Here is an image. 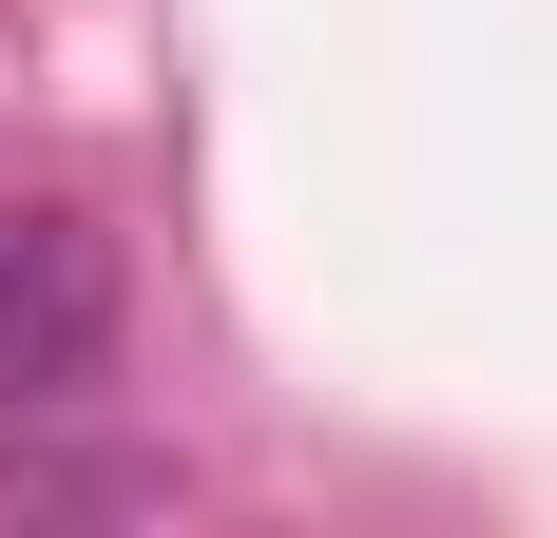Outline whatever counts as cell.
Instances as JSON below:
<instances>
[{"instance_id":"6da1fadb","label":"cell","mask_w":557,"mask_h":538,"mask_svg":"<svg viewBox=\"0 0 557 538\" xmlns=\"http://www.w3.org/2000/svg\"><path fill=\"white\" fill-rule=\"evenodd\" d=\"M97 366H115V231L58 212V193H20L0 212V424L77 404Z\"/></svg>"}]
</instances>
